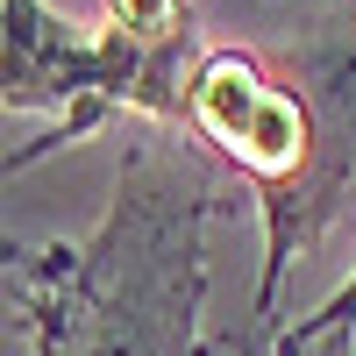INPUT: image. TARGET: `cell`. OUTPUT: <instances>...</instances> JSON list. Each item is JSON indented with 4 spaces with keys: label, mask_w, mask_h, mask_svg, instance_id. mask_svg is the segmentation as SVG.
Segmentation results:
<instances>
[{
    "label": "cell",
    "mask_w": 356,
    "mask_h": 356,
    "mask_svg": "<svg viewBox=\"0 0 356 356\" xmlns=\"http://www.w3.org/2000/svg\"><path fill=\"white\" fill-rule=\"evenodd\" d=\"M178 122L200 143H214L228 164H243L264 193L300 186L321 150V122H314L307 93L278 86L243 50H207L193 65L186 93H178Z\"/></svg>",
    "instance_id": "obj_2"
},
{
    "label": "cell",
    "mask_w": 356,
    "mask_h": 356,
    "mask_svg": "<svg viewBox=\"0 0 356 356\" xmlns=\"http://www.w3.org/2000/svg\"><path fill=\"white\" fill-rule=\"evenodd\" d=\"M114 8V36H129L136 50L171 57L193 43V22H186V0H107Z\"/></svg>",
    "instance_id": "obj_3"
},
{
    "label": "cell",
    "mask_w": 356,
    "mask_h": 356,
    "mask_svg": "<svg viewBox=\"0 0 356 356\" xmlns=\"http://www.w3.org/2000/svg\"><path fill=\"white\" fill-rule=\"evenodd\" d=\"M328 328H356V271H349L314 314H300V321H292V328H278V335H328Z\"/></svg>",
    "instance_id": "obj_4"
},
{
    "label": "cell",
    "mask_w": 356,
    "mask_h": 356,
    "mask_svg": "<svg viewBox=\"0 0 356 356\" xmlns=\"http://www.w3.org/2000/svg\"><path fill=\"white\" fill-rule=\"evenodd\" d=\"M0 36H8V0H0Z\"/></svg>",
    "instance_id": "obj_6"
},
{
    "label": "cell",
    "mask_w": 356,
    "mask_h": 356,
    "mask_svg": "<svg viewBox=\"0 0 356 356\" xmlns=\"http://www.w3.org/2000/svg\"><path fill=\"white\" fill-rule=\"evenodd\" d=\"M271 356H356V328H328V335H278Z\"/></svg>",
    "instance_id": "obj_5"
},
{
    "label": "cell",
    "mask_w": 356,
    "mask_h": 356,
    "mask_svg": "<svg viewBox=\"0 0 356 356\" xmlns=\"http://www.w3.org/2000/svg\"><path fill=\"white\" fill-rule=\"evenodd\" d=\"M214 178L193 157L129 150L86 243L22 257V321L36 356H200Z\"/></svg>",
    "instance_id": "obj_1"
}]
</instances>
